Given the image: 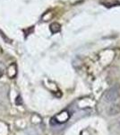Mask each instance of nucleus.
<instances>
[{
  "instance_id": "obj_2",
  "label": "nucleus",
  "mask_w": 120,
  "mask_h": 135,
  "mask_svg": "<svg viewBox=\"0 0 120 135\" xmlns=\"http://www.w3.org/2000/svg\"><path fill=\"white\" fill-rule=\"evenodd\" d=\"M6 99V90L5 88L0 86V101H4Z\"/></svg>"
},
{
  "instance_id": "obj_4",
  "label": "nucleus",
  "mask_w": 120,
  "mask_h": 135,
  "mask_svg": "<svg viewBox=\"0 0 120 135\" xmlns=\"http://www.w3.org/2000/svg\"><path fill=\"white\" fill-rule=\"evenodd\" d=\"M2 75H3V72H2V71H1V70H0V78H1V77H2Z\"/></svg>"
},
{
  "instance_id": "obj_1",
  "label": "nucleus",
  "mask_w": 120,
  "mask_h": 135,
  "mask_svg": "<svg viewBox=\"0 0 120 135\" xmlns=\"http://www.w3.org/2000/svg\"><path fill=\"white\" fill-rule=\"evenodd\" d=\"M119 97V88L118 86H112L104 94L103 100L107 103H115Z\"/></svg>"
},
{
  "instance_id": "obj_3",
  "label": "nucleus",
  "mask_w": 120,
  "mask_h": 135,
  "mask_svg": "<svg viewBox=\"0 0 120 135\" xmlns=\"http://www.w3.org/2000/svg\"><path fill=\"white\" fill-rule=\"evenodd\" d=\"M25 135H39V132L33 128H29L25 131Z\"/></svg>"
}]
</instances>
